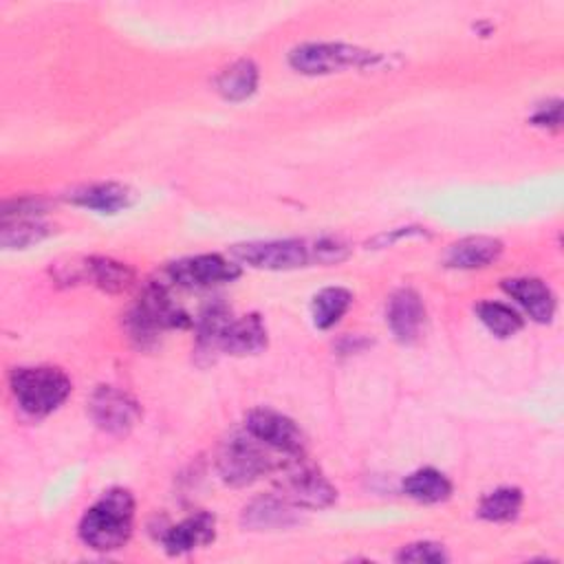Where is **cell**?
Listing matches in <instances>:
<instances>
[{"mask_svg": "<svg viewBox=\"0 0 564 564\" xmlns=\"http://www.w3.org/2000/svg\"><path fill=\"white\" fill-rule=\"evenodd\" d=\"M231 253L253 269L289 271L311 264L339 262L346 258L348 249L339 238H284L234 245Z\"/></svg>", "mask_w": 564, "mask_h": 564, "instance_id": "obj_1", "label": "cell"}, {"mask_svg": "<svg viewBox=\"0 0 564 564\" xmlns=\"http://www.w3.org/2000/svg\"><path fill=\"white\" fill-rule=\"evenodd\" d=\"M134 498L128 489H108L82 518L79 538L95 551H117L132 533Z\"/></svg>", "mask_w": 564, "mask_h": 564, "instance_id": "obj_2", "label": "cell"}, {"mask_svg": "<svg viewBox=\"0 0 564 564\" xmlns=\"http://www.w3.org/2000/svg\"><path fill=\"white\" fill-rule=\"evenodd\" d=\"M189 315L174 302L167 282H148L141 291L137 304L130 308L126 326L130 337L139 346H150L156 341L159 333L167 328L189 326Z\"/></svg>", "mask_w": 564, "mask_h": 564, "instance_id": "obj_3", "label": "cell"}, {"mask_svg": "<svg viewBox=\"0 0 564 564\" xmlns=\"http://www.w3.org/2000/svg\"><path fill=\"white\" fill-rule=\"evenodd\" d=\"M11 392L22 412L29 416H46L55 412L70 394V379L53 366H22L9 375Z\"/></svg>", "mask_w": 564, "mask_h": 564, "instance_id": "obj_4", "label": "cell"}, {"mask_svg": "<svg viewBox=\"0 0 564 564\" xmlns=\"http://www.w3.org/2000/svg\"><path fill=\"white\" fill-rule=\"evenodd\" d=\"M381 57L372 51L341 42H306L289 53V64L302 75H328L344 68H366Z\"/></svg>", "mask_w": 564, "mask_h": 564, "instance_id": "obj_5", "label": "cell"}, {"mask_svg": "<svg viewBox=\"0 0 564 564\" xmlns=\"http://www.w3.org/2000/svg\"><path fill=\"white\" fill-rule=\"evenodd\" d=\"M269 447L256 441L249 432L247 436L234 434L223 443L218 454V474L227 485L245 487L256 482L260 476L269 474L275 467Z\"/></svg>", "mask_w": 564, "mask_h": 564, "instance_id": "obj_6", "label": "cell"}, {"mask_svg": "<svg viewBox=\"0 0 564 564\" xmlns=\"http://www.w3.org/2000/svg\"><path fill=\"white\" fill-rule=\"evenodd\" d=\"M278 491L284 502L304 509H326L337 500V489L313 465L302 463L300 456H291L282 465Z\"/></svg>", "mask_w": 564, "mask_h": 564, "instance_id": "obj_7", "label": "cell"}, {"mask_svg": "<svg viewBox=\"0 0 564 564\" xmlns=\"http://www.w3.org/2000/svg\"><path fill=\"white\" fill-rule=\"evenodd\" d=\"M245 430L267 445L273 452L284 454L286 458L291 456H302L304 452V434L295 425L293 419L286 414L271 410V408H256L247 414L245 419Z\"/></svg>", "mask_w": 564, "mask_h": 564, "instance_id": "obj_8", "label": "cell"}, {"mask_svg": "<svg viewBox=\"0 0 564 564\" xmlns=\"http://www.w3.org/2000/svg\"><path fill=\"white\" fill-rule=\"evenodd\" d=\"M165 275L167 282L178 289H205L220 282H234L240 275V264L220 253H198L172 262Z\"/></svg>", "mask_w": 564, "mask_h": 564, "instance_id": "obj_9", "label": "cell"}, {"mask_svg": "<svg viewBox=\"0 0 564 564\" xmlns=\"http://www.w3.org/2000/svg\"><path fill=\"white\" fill-rule=\"evenodd\" d=\"M88 412L104 432L117 434V436L130 432L141 416L139 403L130 394L112 386H99L90 394Z\"/></svg>", "mask_w": 564, "mask_h": 564, "instance_id": "obj_10", "label": "cell"}, {"mask_svg": "<svg viewBox=\"0 0 564 564\" xmlns=\"http://www.w3.org/2000/svg\"><path fill=\"white\" fill-rule=\"evenodd\" d=\"M66 282H90L106 293H123L134 282V271L119 260L93 256L84 258L82 264H70V273L64 275Z\"/></svg>", "mask_w": 564, "mask_h": 564, "instance_id": "obj_11", "label": "cell"}, {"mask_svg": "<svg viewBox=\"0 0 564 564\" xmlns=\"http://www.w3.org/2000/svg\"><path fill=\"white\" fill-rule=\"evenodd\" d=\"M386 322L401 344L416 341L425 324V306L421 295L414 289L394 291L388 300Z\"/></svg>", "mask_w": 564, "mask_h": 564, "instance_id": "obj_12", "label": "cell"}, {"mask_svg": "<svg viewBox=\"0 0 564 564\" xmlns=\"http://www.w3.org/2000/svg\"><path fill=\"white\" fill-rule=\"evenodd\" d=\"M502 289L527 311L531 319L540 324H549L553 319L555 295L551 286L540 278H507L502 280Z\"/></svg>", "mask_w": 564, "mask_h": 564, "instance_id": "obj_13", "label": "cell"}, {"mask_svg": "<svg viewBox=\"0 0 564 564\" xmlns=\"http://www.w3.org/2000/svg\"><path fill=\"white\" fill-rule=\"evenodd\" d=\"M216 535V518L207 511H198L178 524L170 527L163 535V549L170 555H183L198 546H205Z\"/></svg>", "mask_w": 564, "mask_h": 564, "instance_id": "obj_14", "label": "cell"}, {"mask_svg": "<svg viewBox=\"0 0 564 564\" xmlns=\"http://www.w3.org/2000/svg\"><path fill=\"white\" fill-rule=\"evenodd\" d=\"M502 253V242L491 236H469L449 245L445 264L449 269H482L496 262Z\"/></svg>", "mask_w": 564, "mask_h": 564, "instance_id": "obj_15", "label": "cell"}, {"mask_svg": "<svg viewBox=\"0 0 564 564\" xmlns=\"http://www.w3.org/2000/svg\"><path fill=\"white\" fill-rule=\"evenodd\" d=\"M267 346V326L260 315L249 313L229 322L220 350L227 355H256Z\"/></svg>", "mask_w": 564, "mask_h": 564, "instance_id": "obj_16", "label": "cell"}, {"mask_svg": "<svg viewBox=\"0 0 564 564\" xmlns=\"http://www.w3.org/2000/svg\"><path fill=\"white\" fill-rule=\"evenodd\" d=\"M68 200L79 207H88L97 214H117L132 203V192L121 183L108 181L79 187L68 196Z\"/></svg>", "mask_w": 564, "mask_h": 564, "instance_id": "obj_17", "label": "cell"}, {"mask_svg": "<svg viewBox=\"0 0 564 564\" xmlns=\"http://www.w3.org/2000/svg\"><path fill=\"white\" fill-rule=\"evenodd\" d=\"M297 518L282 498H256L242 511V524L249 529H286Z\"/></svg>", "mask_w": 564, "mask_h": 564, "instance_id": "obj_18", "label": "cell"}, {"mask_svg": "<svg viewBox=\"0 0 564 564\" xmlns=\"http://www.w3.org/2000/svg\"><path fill=\"white\" fill-rule=\"evenodd\" d=\"M403 494L423 505H436L452 496V482L434 467H421L405 476Z\"/></svg>", "mask_w": 564, "mask_h": 564, "instance_id": "obj_19", "label": "cell"}, {"mask_svg": "<svg viewBox=\"0 0 564 564\" xmlns=\"http://www.w3.org/2000/svg\"><path fill=\"white\" fill-rule=\"evenodd\" d=\"M258 79V66L251 59H238L220 70L216 77V90L229 101H242L256 93Z\"/></svg>", "mask_w": 564, "mask_h": 564, "instance_id": "obj_20", "label": "cell"}, {"mask_svg": "<svg viewBox=\"0 0 564 564\" xmlns=\"http://www.w3.org/2000/svg\"><path fill=\"white\" fill-rule=\"evenodd\" d=\"M352 293L344 286H326L315 293L311 302V317L313 324L322 330L333 328L350 308Z\"/></svg>", "mask_w": 564, "mask_h": 564, "instance_id": "obj_21", "label": "cell"}, {"mask_svg": "<svg viewBox=\"0 0 564 564\" xmlns=\"http://www.w3.org/2000/svg\"><path fill=\"white\" fill-rule=\"evenodd\" d=\"M51 234V225L42 223L37 216H15L4 218L2 225V247L4 249H24L40 240H44Z\"/></svg>", "mask_w": 564, "mask_h": 564, "instance_id": "obj_22", "label": "cell"}, {"mask_svg": "<svg viewBox=\"0 0 564 564\" xmlns=\"http://www.w3.org/2000/svg\"><path fill=\"white\" fill-rule=\"evenodd\" d=\"M231 311L223 304V302H216V304H209L200 317H198V324H196V330H198V337H196V344H198V352H214V350H220V339L231 322Z\"/></svg>", "mask_w": 564, "mask_h": 564, "instance_id": "obj_23", "label": "cell"}, {"mask_svg": "<svg viewBox=\"0 0 564 564\" xmlns=\"http://www.w3.org/2000/svg\"><path fill=\"white\" fill-rule=\"evenodd\" d=\"M522 509V491L518 487H498L480 498L478 516L489 522H509Z\"/></svg>", "mask_w": 564, "mask_h": 564, "instance_id": "obj_24", "label": "cell"}, {"mask_svg": "<svg viewBox=\"0 0 564 564\" xmlns=\"http://www.w3.org/2000/svg\"><path fill=\"white\" fill-rule=\"evenodd\" d=\"M476 313H478V319L496 337H511V335H516L524 326L522 315L516 308H511L509 304H505V302L485 300V302H480L476 306Z\"/></svg>", "mask_w": 564, "mask_h": 564, "instance_id": "obj_25", "label": "cell"}, {"mask_svg": "<svg viewBox=\"0 0 564 564\" xmlns=\"http://www.w3.org/2000/svg\"><path fill=\"white\" fill-rule=\"evenodd\" d=\"M397 560L399 562H416V564H421V562L423 564H441L447 560V553L436 542H414V544L403 546L397 553Z\"/></svg>", "mask_w": 564, "mask_h": 564, "instance_id": "obj_26", "label": "cell"}, {"mask_svg": "<svg viewBox=\"0 0 564 564\" xmlns=\"http://www.w3.org/2000/svg\"><path fill=\"white\" fill-rule=\"evenodd\" d=\"M531 121L535 126H542V128H557L562 123V101L560 99H551V101L538 106V110L533 112Z\"/></svg>", "mask_w": 564, "mask_h": 564, "instance_id": "obj_27", "label": "cell"}]
</instances>
